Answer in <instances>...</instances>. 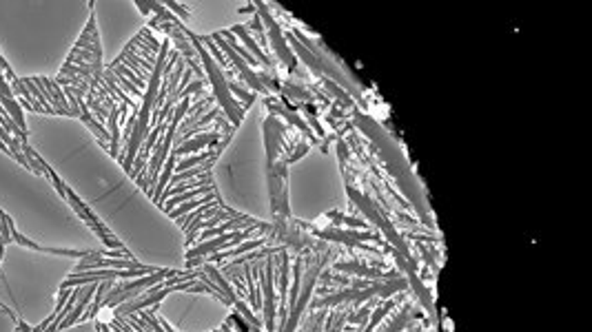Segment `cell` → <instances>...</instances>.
<instances>
[{
	"label": "cell",
	"mask_w": 592,
	"mask_h": 332,
	"mask_svg": "<svg viewBox=\"0 0 592 332\" xmlns=\"http://www.w3.org/2000/svg\"><path fill=\"white\" fill-rule=\"evenodd\" d=\"M258 277L264 290V321L267 330H275V290H273V257H267V270H262V264L258 266Z\"/></svg>",
	"instance_id": "obj_1"
},
{
	"label": "cell",
	"mask_w": 592,
	"mask_h": 332,
	"mask_svg": "<svg viewBox=\"0 0 592 332\" xmlns=\"http://www.w3.org/2000/svg\"><path fill=\"white\" fill-rule=\"evenodd\" d=\"M256 9H260V21H264V25H269V31H271L269 38H271V42L275 44V51H278V55H280V60L286 62L288 69L293 71V69H295V58H293V53H291L288 44H286V40H284V34L280 31V25L273 21V16L267 12V5H264V3H258Z\"/></svg>",
	"instance_id": "obj_2"
},
{
	"label": "cell",
	"mask_w": 592,
	"mask_h": 332,
	"mask_svg": "<svg viewBox=\"0 0 592 332\" xmlns=\"http://www.w3.org/2000/svg\"><path fill=\"white\" fill-rule=\"evenodd\" d=\"M222 138H224V136H222L220 131L200 133V136H195V138H191V140L182 142L180 146H175V149H171V151H173V153H175L177 157H184V155L193 153V151H200V149H204V146H209V149L218 146Z\"/></svg>",
	"instance_id": "obj_3"
},
{
	"label": "cell",
	"mask_w": 592,
	"mask_h": 332,
	"mask_svg": "<svg viewBox=\"0 0 592 332\" xmlns=\"http://www.w3.org/2000/svg\"><path fill=\"white\" fill-rule=\"evenodd\" d=\"M202 270L206 272V277H209V279L215 283V286H218V288L224 292V295H227V299H229L231 303H236V301H238V295H236V290H233L231 281L220 272V268H215L213 264H204V266H202Z\"/></svg>",
	"instance_id": "obj_4"
},
{
	"label": "cell",
	"mask_w": 592,
	"mask_h": 332,
	"mask_svg": "<svg viewBox=\"0 0 592 332\" xmlns=\"http://www.w3.org/2000/svg\"><path fill=\"white\" fill-rule=\"evenodd\" d=\"M204 195H213V184H204V186H200V188H193V191H186V193H180V195H173V197L164 204V211L171 213L177 204H184L186 199H195V197H204Z\"/></svg>",
	"instance_id": "obj_5"
},
{
	"label": "cell",
	"mask_w": 592,
	"mask_h": 332,
	"mask_svg": "<svg viewBox=\"0 0 592 332\" xmlns=\"http://www.w3.org/2000/svg\"><path fill=\"white\" fill-rule=\"evenodd\" d=\"M0 149H3V151H5V153H9V155H12V151H9V149H7V144H5V142H3V140H0ZM12 157H14V155H12Z\"/></svg>",
	"instance_id": "obj_6"
},
{
	"label": "cell",
	"mask_w": 592,
	"mask_h": 332,
	"mask_svg": "<svg viewBox=\"0 0 592 332\" xmlns=\"http://www.w3.org/2000/svg\"><path fill=\"white\" fill-rule=\"evenodd\" d=\"M16 332H23V330H21V328H16Z\"/></svg>",
	"instance_id": "obj_7"
}]
</instances>
